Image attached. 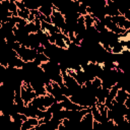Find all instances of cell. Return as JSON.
Here are the masks:
<instances>
[{
	"instance_id": "cell-1",
	"label": "cell",
	"mask_w": 130,
	"mask_h": 130,
	"mask_svg": "<svg viewBox=\"0 0 130 130\" xmlns=\"http://www.w3.org/2000/svg\"><path fill=\"white\" fill-rule=\"evenodd\" d=\"M39 11L46 17H51L53 14V11H54V4L50 3V4H46V5H41Z\"/></svg>"
},
{
	"instance_id": "cell-2",
	"label": "cell",
	"mask_w": 130,
	"mask_h": 130,
	"mask_svg": "<svg viewBox=\"0 0 130 130\" xmlns=\"http://www.w3.org/2000/svg\"><path fill=\"white\" fill-rule=\"evenodd\" d=\"M128 98H129V93L125 89L121 88V89L118 90V93H117V95L115 98V101L117 103H119V104H125V102H126V100Z\"/></svg>"
}]
</instances>
